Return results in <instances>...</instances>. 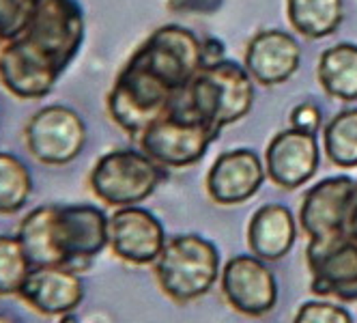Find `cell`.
I'll return each mask as SVG.
<instances>
[{"mask_svg":"<svg viewBox=\"0 0 357 323\" xmlns=\"http://www.w3.org/2000/svg\"><path fill=\"white\" fill-rule=\"evenodd\" d=\"M17 239L33 267H89L108 248V216L89 203L39 205L22 218Z\"/></svg>","mask_w":357,"mask_h":323,"instance_id":"6da1fadb","label":"cell"},{"mask_svg":"<svg viewBox=\"0 0 357 323\" xmlns=\"http://www.w3.org/2000/svg\"><path fill=\"white\" fill-rule=\"evenodd\" d=\"M153 274L174 304H190L207 295L222 274L220 250L213 241L196 233L174 235L153 263Z\"/></svg>","mask_w":357,"mask_h":323,"instance_id":"7a4b0ae2","label":"cell"},{"mask_svg":"<svg viewBox=\"0 0 357 323\" xmlns=\"http://www.w3.org/2000/svg\"><path fill=\"white\" fill-rule=\"evenodd\" d=\"M181 99L162 76L132 54L119 71L106 106L114 126L127 136L138 138L151 123L168 114Z\"/></svg>","mask_w":357,"mask_h":323,"instance_id":"3957f363","label":"cell"},{"mask_svg":"<svg viewBox=\"0 0 357 323\" xmlns=\"http://www.w3.org/2000/svg\"><path fill=\"white\" fill-rule=\"evenodd\" d=\"M254 104V80L243 65L220 61L202 67L176 106L209 123L218 132L248 117Z\"/></svg>","mask_w":357,"mask_h":323,"instance_id":"277c9868","label":"cell"},{"mask_svg":"<svg viewBox=\"0 0 357 323\" xmlns=\"http://www.w3.org/2000/svg\"><path fill=\"white\" fill-rule=\"evenodd\" d=\"M166 179V168L142 149H114L101 156L91 172L89 188L97 201L119 209L140 205Z\"/></svg>","mask_w":357,"mask_h":323,"instance_id":"5b68a950","label":"cell"},{"mask_svg":"<svg viewBox=\"0 0 357 323\" xmlns=\"http://www.w3.org/2000/svg\"><path fill=\"white\" fill-rule=\"evenodd\" d=\"M220 132L174 106L168 114L158 119L138 136L142 151L164 168H188L207 156Z\"/></svg>","mask_w":357,"mask_h":323,"instance_id":"8992f818","label":"cell"},{"mask_svg":"<svg viewBox=\"0 0 357 323\" xmlns=\"http://www.w3.org/2000/svg\"><path fill=\"white\" fill-rule=\"evenodd\" d=\"M24 147L43 166H67L86 147V123L69 106L50 104L29 117L24 126Z\"/></svg>","mask_w":357,"mask_h":323,"instance_id":"52a82bcc","label":"cell"},{"mask_svg":"<svg viewBox=\"0 0 357 323\" xmlns=\"http://www.w3.org/2000/svg\"><path fill=\"white\" fill-rule=\"evenodd\" d=\"M220 289L228 306L245 317H265L278 304V280L267 261L254 255L228 259L220 274Z\"/></svg>","mask_w":357,"mask_h":323,"instance_id":"ba28073f","label":"cell"},{"mask_svg":"<svg viewBox=\"0 0 357 323\" xmlns=\"http://www.w3.org/2000/svg\"><path fill=\"white\" fill-rule=\"evenodd\" d=\"M305 263L310 291L321 297L357 302V241L349 235L329 241H308Z\"/></svg>","mask_w":357,"mask_h":323,"instance_id":"9c48e42d","label":"cell"},{"mask_svg":"<svg viewBox=\"0 0 357 323\" xmlns=\"http://www.w3.org/2000/svg\"><path fill=\"white\" fill-rule=\"evenodd\" d=\"M160 218L140 205L119 207L108 216V248L130 265H153L166 246Z\"/></svg>","mask_w":357,"mask_h":323,"instance_id":"30bf717a","label":"cell"},{"mask_svg":"<svg viewBox=\"0 0 357 323\" xmlns=\"http://www.w3.org/2000/svg\"><path fill=\"white\" fill-rule=\"evenodd\" d=\"M355 179L349 175L327 177L303 194L299 227L308 241H329L347 235V218L353 201Z\"/></svg>","mask_w":357,"mask_h":323,"instance_id":"8fae6325","label":"cell"},{"mask_svg":"<svg viewBox=\"0 0 357 323\" xmlns=\"http://www.w3.org/2000/svg\"><path fill=\"white\" fill-rule=\"evenodd\" d=\"M263 162L267 179L273 186L282 190H297L303 183H308L319 170V138L317 134L287 128L269 140Z\"/></svg>","mask_w":357,"mask_h":323,"instance_id":"7c38bea8","label":"cell"},{"mask_svg":"<svg viewBox=\"0 0 357 323\" xmlns=\"http://www.w3.org/2000/svg\"><path fill=\"white\" fill-rule=\"evenodd\" d=\"M86 287L80 274L65 265L33 267L17 295L31 310L43 317H63L80 308Z\"/></svg>","mask_w":357,"mask_h":323,"instance_id":"4fadbf2b","label":"cell"},{"mask_svg":"<svg viewBox=\"0 0 357 323\" xmlns=\"http://www.w3.org/2000/svg\"><path fill=\"white\" fill-rule=\"evenodd\" d=\"M267 179L265 162L252 149H233L218 156L211 164L205 188L213 203L233 207L257 194Z\"/></svg>","mask_w":357,"mask_h":323,"instance_id":"5bb4252c","label":"cell"},{"mask_svg":"<svg viewBox=\"0 0 357 323\" xmlns=\"http://www.w3.org/2000/svg\"><path fill=\"white\" fill-rule=\"evenodd\" d=\"M301 63L299 41L284 31H261L254 35L243 54V67L254 82L263 87H278L293 78Z\"/></svg>","mask_w":357,"mask_h":323,"instance_id":"9a60e30c","label":"cell"},{"mask_svg":"<svg viewBox=\"0 0 357 323\" xmlns=\"http://www.w3.org/2000/svg\"><path fill=\"white\" fill-rule=\"evenodd\" d=\"M297 222L287 205L267 203L252 213L248 222V248L267 263L284 259L295 246Z\"/></svg>","mask_w":357,"mask_h":323,"instance_id":"2e32d148","label":"cell"},{"mask_svg":"<svg viewBox=\"0 0 357 323\" xmlns=\"http://www.w3.org/2000/svg\"><path fill=\"white\" fill-rule=\"evenodd\" d=\"M317 78L321 89L340 102L357 99V45L338 43L327 47L319 59Z\"/></svg>","mask_w":357,"mask_h":323,"instance_id":"e0dca14e","label":"cell"},{"mask_svg":"<svg viewBox=\"0 0 357 323\" xmlns=\"http://www.w3.org/2000/svg\"><path fill=\"white\" fill-rule=\"evenodd\" d=\"M287 17L303 39H325L334 35L344 20L342 0H287Z\"/></svg>","mask_w":357,"mask_h":323,"instance_id":"ac0fdd59","label":"cell"},{"mask_svg":"<svg viewBox=\"0 0 357 323\" xmlns=\"http://www.w3.org/2000/svg\"><path fill=\"white\" fill-rule=\"evenodd\" d=\"M33 172L15 153L0 151V216H15L33 196Z\"/></svg>","mask_w":357,"mask_h":323,"instance_id":"d6986e66","label":"cell"},{"mask_svg":"<svg viewBox=\"0 0 357 323\" xmlns=\"http://www.w3.org/2000/svg\"><path fill=\"white\" fill-rule=\"evenodd\" d=\"M323 151L338 168L357 166V108L338 112L323 126Z\"/></svg>","mask_w":357,"mask_h":323,"instance_id":"ffe728a7","label":"cell"},{"mask_svg":"<svg viewBox=\"0 0 357 323\" xmlns=\"http://www.w3.org/2000/svg\"><path fill=\"white\" fill-rule=\"evenodd\" d=\"M31 269L33 265L24 253L17 235L0 233V297L17 295Z\"/></svg>","mask_w":357,"mask_h":323,"instance_id":"44dd1931","label":"cell"},{"mask_svg":"<svg viewBox=\"0 0 357 323\" xmlns=\"http://www.w3.org/2000/svg\"><path fill=\"white\" fill-rule=\"evenodd\" d=\"M43 3L47 0H0V35L9 41L20 39Z\"/></svg>","mask_w":357,"mask_h":323,"instance_id":"7402d4cb","label":"cell"},{"mask_svg":"<svg viewBox=\"0 0 357 323\" xmlns=\"http://www.w3.org/2000/svg\"><path fill=\"white\" fill-rule=\"evenodd\" d=\"M293 323H353V317L340 304L325 302V300H310L297 308Z\"/></svg>","mask_w":357,"mask_h":323,"instance_id":"603a6c76","label":"cell"},{"mask_svg":"<svg viewBox=\"0 0 357 323\" xmlns=\"http://www.w3.org/2000/svg\"><path fill=\"white\" fill-rule=\"evenodd\" d=\"M291 128L299 132H308V134H319L323 128V112L317 104L312 102H301L297 104L291 114H289Z\"/></svg>","mask_w":357,"mask_h":323,"instance_id":"cb8c5ba5","label":"cell"},{"mask_svg":"<svg viewBox=\"0 0 357 323\" xmlns=\"http://www.w3.org/2000/svg\"><path fill=\"white\" fill-rule=\"evenodd\" d=\"M226 59V47L218 37H202V61L207 65H215Z\"/></svg>","mask_w":357,"mask_h":323,"instance_id":"d4e9b609","label":"cell"},{"mask_svg":"<svg viewBox=\"0 0 357 323\" xmlns=\"http://www.w3.org/2000/svg\"><path fill=\"white\" fill-rule=\"evenodd\" d=\"M222 0H172V5L176 11H190V13H207V11H215L220 9Z\"/></svg>","mask_w":357,"mask_h":323,"instance_id":"484cf974","label":"cell"},{"mask_svg":"<svg viewBox=\"0 0 357 323\" xmlns=\"http://www.w3.org/2000/svg\"><path fill=\"white\" fill-rule=\"evenodd\" d=\"M347 235L357 241V179H355V190H353V201L347 218Z\"/></svg>","mask_w":357,"mask_h":323,"instance_id":"4316f807","label":"cell"},{"mask_svg":"<svg viewBox=\"0 0 357 323\" xmlns=\"http://www.w3.org/2000/svg\"><path fill=\"white\" fill-rule=\"evenodd\" d=\"M0 323H22V319L15 317V315H11V313L0 310Z\"/></svg>","mask_w":357,"mask_h":323,"instance_id":"83f0119b","label":"cell"},{"mask_svg":"<svg viewBox=\"0 0 357 323\" xmlns=\"http://www.w3.org/2000/svg\"><path fill=\"white\" fill-rule=\"evenodd\" d=\"M56 323H82L78 317H75L73 313H69V315H63V317H59V321Z\"/></svg>","mask_w":357,"mask_h":323,"instance_id":"f1b7e54d","label":"cell"},{"mask_svg":"<svg viewBox=\"0 0 357 323\" xmlns=\"http://www.w3.org/2000/svg\"><path fill=\"white\" fill-rule=\"evenodd\" d=\"M7 45H9V39H5L3 35H0V63H3V57H5Z\"/></svg>","mask_w":357,"mask_h":323,"instance_id":"f546056e","label":"cell"}]
</instances>
